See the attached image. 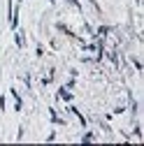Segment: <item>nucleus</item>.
Listing matches in <instances>:
<instances>
[{"instance_id":"1","label":"nucleus","mask_w":144,"mask_h":146,"mask_svg":"<svg viewBox=\"0 0 144 146\" xmlns=\"http://www.w3.org/2000/svg\"><path fill=\"white\" fill-rule=\"evenodd\" d=\"M61 98H63V100H70V98H72V95H70V93H67V90H65V88H63V90H61Z\"/></svg>"}]
</instances>
